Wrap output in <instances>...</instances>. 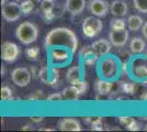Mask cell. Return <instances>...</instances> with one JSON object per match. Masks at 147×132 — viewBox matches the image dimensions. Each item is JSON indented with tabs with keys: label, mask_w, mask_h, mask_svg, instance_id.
Masks as SVG:
<instances>
[{
	"label": "cell",
	"mask_w": 147,
	"mask_h": 132,
	"mask_svg": "<svg viewBox=\"0 0 147 132\" xmlns=\"http://www.w3.org/2000/svg\"><path fill=\"white\" fill-rule=\"evenodd\" d=\"M86 0H66L65 2V10L73 16L80 14L85 10Z\"/></svg>",
	"instance_id": "cell-11"
},
{
	"label": "cell",
	"mask_w": 147,
	"mask_h": 132,
	"mask_svg": "<svg viewBox=\"0 0 147 132\" xmlns=\"http://www.w3.org/2000/svg\"><path fill=\"white\" fill-rule=\"evenodd\" d=\"M20 6H21L22 13H24V14H30V13L33 11L35 5H34V1H33V0H24V1H22V2L20 3Z\"/></svg>",
	"instance_id": "cell-23"
},
{
	"label": "cell",
	"mask_w": 147,
	"mask_h": 132,
	"mask_svg": "<svg viewBox=\"0 0 147 132\" xmlns=\"http://www.w3.org/2000/svg\"><path fill=\"white\" fill-rule=\"evenodd\" d=\"M103 29V23L98 17H87L82 21L81 30L86 38H96L99 35Z\"/></svg>",
	"instance_id": "cell-3"
},
{
	"label": "cell",
	"mask_w": 147,
	"mask_h": 132,
	"mask_svg": "<svg viewBox=\"0 0 147 132\" xmlns=\"http://www.w3.org/2000/svg\"><path fill=\"white\" fill-rule=\"evenodd\" d=\"M110 11L114 17L122 18L127 14L129 7L126 5V2H124L123 0H114L110 5Z\"/></svg>",
	"instance_id": "cell-12"
},
{
	"label": "cell",
	"mask_w": 147,
	"mask_h": 132,
	"mask_svg": "<svg viewBox=\"0 0 147 132\" xmlns=\"http://www.w3.org/2000/svg\"><path fill=\"white\" fill-rule=\"evenodd\" d=\"M16 38L23 45L34 43L38 38V29L34 23L25 21L16 29Z\"/></svg>",
	"instance_id": "cell-2"
},
{
	"label": "cell",
	"mask_w": 147,
	"mask_h": 132,
	"mask_svg": "<svg viewBox=\"0 0 147 132\" xmlns=\"http://www.w3.org/2000/svg\"><path fill=\"white\" fill-rule=\"evenodd\" d=\"M20 55V49L16 43L6 41L1 45V58L7 63H13Z\"/></svg>",
	"instance_id": "cell-4"
},
{
	"label": "cell",
	"mask_w": 147,
	"mask_h": 132,
	"mask_svg": "<svg viewBox=\"0 0 147 132\" xmlns=\"http://www.w3.org/2000/svg\"><path fill=\"white\" fill-rule=\"evenodd\" d=\"M96 88H97L98 94L108 95L111 91V89H112V84L109 82H105V81H98L97 85H96Z\"/></svg>",
	"instance_id": "cell-21"
},
{
	"label": "cell",
	"mask_w": 147,
	"mask_h": 132,
	"mask_svg": "<svg viewBox=\"0 0 147 132\" xmlns=\"http://www.w3.org/2000/svg\"><path fill=\"white\" fill-rule=\"evenodd\" d=\"M45 46H64L75 53L78 47V40L71 30L66 28H56L47 33L45 38Z\"/></svg>",
	"instance_id": "cell-1"
},
{
	"label": "cell",
	"mask_w": 147,
	"mask_h": 132,
	"mask_svg": "<svg viewBox=\"0 0 147 132\" xmlns=\"http://www.w3.org/2000/svg\"><path fill=\"white\" fill-rule=\"evenodd\" d=\"M146 55H147V52H146Z\"/></svg>",
	"instance_id": "cell-34"
},
{
	"label": "cell",
	"mask_w": 147,
	"mask_h": 132,
	"mask_svg": "<svg viewBox=\"0 0 147 132\" xmlns=\"http://www.w3.org/2000/svg\"><path fill=\"white\" fill-rule=\"evenodd\" d=\"M64 98H63V94L61 93H53V94H51L46 98L47 101H61Z\"/></svg>",
	"instance_id": "cell-28"
},
{
	"label": "cell",
	"mask_w": 147,
	"mask_h": 132,
	"mask_svg": "<svg viewBox=\"0 0 147 132\" xmlns=\"http://www.w3.org/2000/svg\"><path fill=\"white\" fill-rule=\"evenodd\" d=\"M101 70H102V74L105 77H113L117 73V64L111 58H108V60H104L102 64H101Z\"/></svg>",
	"instance_id": "cell-14"
},
{
	"label": "cell",
	"mask_w": 147,
	"mask_h": 132,
	"mask_svg": "<svg viewBox=\"0 0 147 132\" xmlns=\"http://www.w3.org/2000/svg\"><path fill=\"white\" fill-rule=\"evenodd\" d=\"M63 98L64 100H67V101H75L77 100L79 98V96L81 95L80 90L78 89V87L76 85H71L69 87H66L63 91Z\"/></svg>",
	"instance_id": "cell-16"
},
{
	"label": "cell",
	"mask_w": 147,
	"mask_h": 132,
	"mask_svg": "<svg viewBox=\"0 0 147 132\" xmlns=\"http://www.w3.org/2000/svg\"><path fill=\"white\" fill-rule=\"evenodd\" d=\"M134 8L141 13H147V0H133Z\"/></svg>",
	"instance_id": "cell-25"
},
{
	"label": "cell",
	"mask_w": 147,
	"mask_h": 132,
	"mask_svg": "<svg viewBox=\"0 0 147 132\" xmlns=\"http://www.w3.org/2000/svg\"><path fill=\"white\" fill-rule=\"evenodd\" d=\"M31 120L33 122H41L43 120V117H31Z\"/></svg>",
	"instance_id": "cell-31"
},
{
	"label": "cell",
	"mask_w": 147,
	"mask_h": 132,
	"mask_svg": "<svg viewBox=\"0 0 147 132\" xmlns=\"http://www.w3.org/2000/svg\"><path fill=\"white\" fill-rule=\"evenodd\" d=\"M129 31L126 29L124 30H112L109 33V41L115 47H123L125 46L129 40Z\"/></svg>",
	"instance_id": "cell-8"
},
{
	"label": "cell",
	"mask_w": 147,
	"mask_h": 132,
	"mask_svg": "<svg viewBox=\"0 0 147 132\" xmlns=\"http://www.w3.org/2000/svg\"><path fill=\"white\" fill-rule=\"evenodd\" d=\"M111 42L105 40V39H100V40H97L94 41L93 43L91 44L92 51L94 53V55L98 56H104L107 55L109 52L111 51Z\"/></svg>",
	"instance_id": "cell-9"
},
{
	"label": "cell",
	"mask_w": 147,
	"mask_h": 132,
	"mask_svg": "<svg viewBox=\"0 0 147 132\" xmlns=\"http://www.w3.org/2000/svg\"><path fill=\"white\" fill-rule=\"evenodd\" d=\"M49 1H54V0H49Z\"/></svg>",
	"instance_id": "cell-33"
},
{
	"label": "cell",
	"mask_w": 147,
	"mask_h": 132,
	"mask_svg": "<svg viewBox=\"0 0 147 132\" xmlns=\"http://www.w3.org/2000/svg\"><path fill=\"white\" fill-rule=\"evenodd\" d=\"M11 79L13 84H16L19 87H25L31 82L30 70L25 67H17L11 73Z\"/></svg>",
	"instance_id": "cell-6"
},
{
	"label": "cell",
	"mask_w": 147,
	"mask_h": 132,
	"mask_svg": "<svg viewBox=\"0 0 147 132\" xmlns=\"http://www.w3.org/2000/svg\"><path fill=\"white\" fill-rule=\"evenodd\" d=\"M119 120H120V122L122 123L123 126L125 127L126 129L131 130V131L138 130V125L133 118H131V117H119Z\"/></svg>",
	"instance_id": "cell-20"
},
{
	"label": "cell",
	"mask_w": 147,
	"mask_h": 132,
	"mask_svg": "<svg viewBox=\"0 0 147 132\" xmlns=\"http://www.w3.org/2000/svg\"><path fill=\"white\" fill-rule=\"evenodd\" d=\"M25 54H26L28 60L35 61L37 58V56H38V47H30V49L26 50Z\"/></svg>",
	"instance_id": "cell-27"
},
{
	"label": "cell",
	"mask_w": 147,
	"mask_h": 132,
	"mask_svg": "<svg viewBox=\"0 0 147 132\" xmlns=\"http://www.w3.org/2000/svg\"><path fill=\"white\" fill-rule=\"evenodd\" d=\"M52 57L55 62H64L67 60V53L64 50H55L53 51Z\"/></svg>",
	"instance_id": "cell-24"
},
{
	"label": "cell",
	"mask_w": 147,
	"mask_h": 132,
	"mask_svg": "<svg viewBox=\"0 0 147 132\" xmlns=\"http://www.w3.org/2000/svg\"><path fill=\"white\" fill-rule=\"evenodd\" d=\"M22 14L21 6L11 1V2H7L6 5L2 6V18L6 20L7 22H16L20 19Z\"/></svg>",
	"instance_id": "cell-5"
},
{
	"label": "cell",
	"mask_w": 147,
	"mask_h": 132,
	"mask_svg": "<svg viewBox=\"0 0 147 132\" xmlns=\"http://www.w3.org/2000/svg\"><path fill=\"white\" fill-rule=\"evenodd\" d=\"M145 49H146V43H145V41L142 38L135 37V38L131 40V42H129V50H131L132 53L141 54V53H143L145 51Z\"/></svg>",
	"instance_id": "cell-17"
},
{
	"label": "cell",
	"mask_w": 147,
	"mask_h": 132,
	"mask_svg": "<svg viewBox=\"0 0 147 132\" xmlns=\"http://www.w3.org/2000/svg\"><path fill=\"white\" fill-rule=\"evenodd\" d=\"M76 86L78 87V89L80 90V93L84 94L87 89V83L84 82V81H80V82H78L77 84H76Z\"/></svg>",
	"instance_id": "cell-29"
},
{
	"label": "cell",
	"mask_w": 147,
	"mask_h": 132,
	"mask_svg": "<svg viewBox=\"0 0 147 132\" xmlns=\"http://www.w3.org/2000/svg\"><path fill=\"white\" fill-rule=\"evenodd\" d=\"M49 73H51V69L49 68H43L40 72L38 77H40V79L43 83H45V84L53 85V84H55V83L57 82V79H58V70L56 68H54V72H53L52 75H51Z\"/></svg>",
	"instance_id": "cell-13"
},
{
	"label": "cell",
	"mask_w": 147,
	"mask_h": 132,
	"mask_svg": "<svg viewBox=\"0 0 147 132\" xmlns=\"http://www.w3.org/2000/svg\"><path fill=\"white\" fill-rule=\"evenodd\" d=\"M127 28H129V31L132 32H137L142 26H143V18L137 16V14H133V16H129V19H127Z\"/></svg>",
	"instance_id": "cell-18"
},
{
	"label": "cell",
	"mask_w": 147,
	"mask_h": 132,
	"mask_svg": "<svg viewBox=\"0 0 147 132\" xmlns=\"http://www.w3.org/2000/svg\"><path fill=\"white\" fill-rule=\"evenodd\" d=\"M58 129L61 131H81V125L75 118H63L58 122Z\"/></svg>",
	"instance_id": "cell-10"
},
{
	"label": "cell",
	"mask_w": 147,
	"mask_h": 132,
	"mask_svg": "<svg viewBox=\"0 0 147 132\" xmlns=\"http://www.w3.org/2000/svg\"><path fill=\"white\" fill-rule=\"evenodd\" d=\"M127 24V22H125V20L122 18L115 17L113 19L110 20V28L111 30H124L125 26Z\"/></svg>",
	"instance_id": "cell-22"
},
{
	"label": "cell",
	"mask_w": 147,
	"mask_h": 132,
	"mask_svg": "<svg viewBox=\"0 0 147 132\" xmlns=\"http://www.w3.org/2000/svg\"><path fill=\"white\" fill-rule=\"evenodd\" d=\"M142 33H143V37L147 40V21L143 24V28H142Z\"/></svg>",
	"instance_id": "cell-30"
},
{
	"label": "cell",
	"mask_w": 147,
	"mask_h": 132,
	"mask_svg": "<svg viewBox=\"0 0 147 132\" xmlns=\"http://www.w3.org/2000/svg\"><path fill=\"white\" fill-rule=\"evenodd\" d=\"M12 98V90L9 86L1 87V99L2 100H10Z\"/></svg>",
	"instance_id": "cell-26"
},
{
	"label": "cell",
	"mask_w": 147,
	"mask_h": 132,
	"mask_svg": "<svg viewBox=\"0 0 147 132\" xmlns=\"http://www.w3.org/2000/svg\"><path fill=\"white\" fill-rule=\"evenodd\" d=\"M41 10H42V13H43V18L46 21H52L55 18V14L53 12V10H54V1L43 0L41 2Z\"/></svg>",
	"instance_id": "cell-15"
},
{
	"label": "cell",
	"mask_w": 147,
	"mask_h": 132,
	"mask_svg": "<svg viewBox=\"0 0 147 132\" xmlns=\"http://www.w3.org/2000/svg\"><path fill=\"white\" fill-rule=\"evenodd\" d=\"M6 3H7L6 0H1V5H2V6H3V5H6Z\"/></svg>",
	"instance_id": "cell-32"
},
{
	"label": "cell",
	"mask_w": 147,
	"mask_h": 132,
	"mask_svg": "<svg viewBox=\"0 0 147 132\" xmlns=\"http://www.w3.org/2000/svg\"><path fill=\"white\" fill-rule=\"evenodd\" d=\"M66 79L69 84L76 85L78 82H80V68L78 66H73L68 69L67 74H66Z\"/></svg>",
	"instance_id": "cell-19"
},
{
	"label": "cell",
	"mask_w": 147,
	"mask_h": 132,
	"mask_svg": "<svg viewBox=\"0 0 147 132\" xmlns=\"http://www.w3.org/2000/svg\"><path fill=\"white\" fill-rule=\"evenodd\" d=\"M88 10L94 17L104 18L110 10V6L105 0H90L88 3Z\"/></svg>",
	"instance_id": "cell-7"
}]
</instances>
